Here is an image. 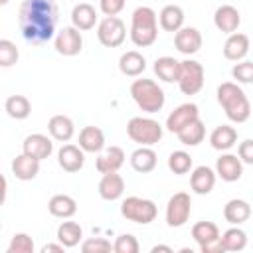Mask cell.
<instances>
[{
    "label": "cell",
    "instance_id": "obj_1",
    "mask_svg": "<svg viewBox=\"0 0 253 253\" xmlns=\"http://www.w3.org/2000/svg\"><path fill=\"white\" fill-rule=\"evenodd\" d=\"M59 10L53 0H22L18 10L20 32L30 43H45L55 38Z\"/></svg>",
    "mask_w": 253,
    "mask_h": 253
},
{
    "label": "cell",
    "instance_id": "obj_2",
    "mask_svg": "<svg viewBox=\"0 0 253 253\" xmlns=\"http://www.w3.org/2000/svg\"><path fill=\"white\" fill-rule=\"evenodd\" d=\"M217 103L231 123H245L251 117V103L245 91L235 81H225L217 87Z\"/></svg>",
    "mask_w": 253,
    "mask_h": 253
},
{
    "label": "cell",
    "instance_id": "obj_3",
    "mask_svg": "<svg viewBox=\"0 0 253 253\" xmlns=\"http://www.w3.org/2000/svg\"><path fill=\"white\" fill-rule=\"evenodd\" d=\"M130 42L136 47H150L158 38V16L150 6H138L130 18Z\"/></svg>",
    "mask_w": 253,
    "mask_h": 253
},
{
    "label": "cell",
    "instance_id": "obj_4",
    "mask_svg": "<svg viewBox=\"0 0 253 253\" xmlns=\"http://www.w3.org/2000/svg\"><path fill=\"white\" fill-rule=\"evenodd\" d=\"M130 97L138 105V109L144 111V113H148V115L162 111V107L166 103V95H164L162 87L156 81L144 79V77L132 81V85H130Z\"/></svg>",
    "mask_w": 253,
    "mask_h": 253
},
{
    "label": "cell",
    "instance_id": "obj_5",
    "mask_svg": "<svg viewBox=\"0 0 253 253\" xmlns=\"http://www.w3.org/2000/svg\"><path fill=\"white\" fill-rule=\"evenodd\" d=\"M126 134L138 146H152L162 138V125L150 117H132L126 123Z\"/></svg>",
    "mask_w": 253,
    "mask_h": 253
},
{
    "label": "cell",
    "instance_id": "obj_6",
    "mask_svg": "<svg viewBox=\"0 0 253 253\" xmlns=\"http://www.w3.org/2000/svg\"><path fill=\"white\" fill-rule=\"evenodd\" d=\"M121 215L132 223H140V225H148L156 219L158 215V208L152 200L148 198H140V196H128L121 202Z\"/></svg>",
    "mask_w": 253,
    "mask_h": 253
},
{
    "label": "cell",
    "instance_id": "obj_7",
    "mask_svg": "<svg viewBox=\"0 0 253 253\" xmlns=\"http://www.w3.org/2000/svg\"><path fill=\"white\" fill-rule=\"evenodd\" d=\"M204 65L196 59H184L180 61V75H178V87L184 95H196L204 87Z\"/></svg>",
    "mask_w": 253,
    "mask_h": 253
},
{
    "label": "cell",
    "instance_id": "obj_8",
    "mask_svg": "<svg viewBox=\"0 0 253 253\" xmlns=\"http://www.w3.org/2000/svg\"><path fill=\"white\" fill-rule=\"evenodd\" d=\"M126 38V26L119 16H105L97 26V40L105 47H119Z\"/></svg>",
    "mask_w": 253,
    "mask_h": 253
},
{
    "label": "cell",
    "instance_id": "obj_9",
    "mask_svg": "<svg viewBox=\"0 0 253 253\" xmlns=\"http://www.w3.org/2000/svg\"><path fill=\"white\" fill-rule=\"evenodd\" d=\"M192 198L186 192H176L166 204V223L168 227H182L190 219Z\"/></svg>",
    "mask_w": 253,
    "mask_h": 253
},
{
    "label": "cell",
    "instance_id": "obj_10",
    "mask_svg": "<svg viewBox=\"0 0 253 253\" xmlns=\"http://www.w3.org/2000/svg\"><path fill=\"white\" fill-rule=\"evenodd\" d=\"M53 47L59 55L63 57H73L77 53H81L83 49V36L81 30H77L75 26H65L61 28L55 38H53Z\"/></svg>",
    "mask_w": 253,
    "mask_h": 253
},
{
    "label": "cell",
    "instance_id": "obj_11",
    "mask_svg": "<svg viewBox=\"0 0 253 253\" xmlns=\"http://www.w3.org/2000/svg\"><path fill=\"white\" fill-rule=\"evenodd\" d=\"M200 119V111L196 103H182L178 105L168 117H166V128L174 134H178L186 125H190L192 121Z\"/></svg>",
    "mask_w": 253,
    "mask_h": 253
},
{
    "label": "cell",
    "instance_id": "obj_12",
    "mask_svg": "<svg viewBox=\"0 0 253 253\" xmlns=\"http://www.w3.org/2000/svg\"><path fill=\"white\" fill-rule=\"evenodd\" d=\"M202 34L198 28L184 26L174 34V47L184 55H194L202 49Z\"/></svg>",
    "mask_w": 253,
    "mask_h": 253
},
{
    "label": "cell",
    "instance_id": "obj_13",
    "mask_svg": "<svg viewBox=\"0 0 253 253\" xmlns=\"http://www.w3.org/2000/svg\"><path fill=\"white\" fill-rule=\"evenodd\" d=\"M22 152L36 158V160H45L49 158V154L53 152V142L49 136L42 134V132H34V134H28L22 142Z\"/></svg>",
    "mask_w": 253,
    "mask_h": 253
},
{
    "label": "cell",
    "instance_id": "obj_14",
    "mask_svg": "<svg viewBox=\"0 0 253 253\" xmlns=\"http://www.w3.org/2000/svg\"><path fill=\"white\" fill-rule=\"evenodd\" d=\"M215 174L223 182H237L241 178V174H243V162H241V158L237 154L223 152L215 160Z\"/></svg>",
    "mask_w": 253,
    "mask_h": 253
},
{
    "label": "cell",
    "instance_id": "obj_15",
    "mask_svg": "<svg viewBox=\"0 0 253 253\" xmlns=\"http://www.w3.org/2000/svg\"><path fill=\"white\" fill-rule=\"evenodd\" d=\"M57 164L61 170H65L69 174L79 172L85 164V150L77 144H63L57 150Z\"/></svg>",
    "mask_w": 253,
    "mask_h": 253
},
{
    "label": "cell",
    "instance_id": "obj_16",
    "mask_svg": "<svg viewBox=\"0 0 253 253\" xmlns=\"http://www.w3.org/2000/svg\"><path fill=\"white\" fill-rule=\"evenodd\" d=\"M213 24L221 34H235L239 24H241V14L235 6L231 4H223L213 12Z\"/></svg>",
    "mask_w": 253,
    "mask_h": 253
},
{
    "label": "cell",
    "instance_id": "obj_17",
    "mask_svg": "<svg viewBox=\"0 0 253 253\" xmlns=\"http://www.w3.org/2000/svg\"><path fill=\"white\" fill-rule=\"evenodd\" d=\"M125 150L121 146H107L99 152L95 160V168L99 174H109V172H119V168L125 164Z\"/></svg>",
    "mask_w": 253,
    "mask_h": 253
},
{
    "label": "cell",
    "instance_id": "obj_18",
    "mask_svg": "<svg viewBox=\"0 0 253 253\" xmlns=\"http://www.w3.org/2000/svg\"><path fill=\"white\" fill-rule=\"evenodd\" d=\"M215 170L210 168V166H196L190 174V186H192V192L198 194V196H208L213 186H215Z\"/></svg>",
    "mask_w": 253,
    "mask_h": 253
},
{
    "label": "cell",
    "instance_id": "obj_19",
    "mask_svg": "<svg viewBox=\"0 0 253 253\" xmlns=\"http://www.w3.org/2000/svg\"><path fill=\"white\" fill-rule=\"evenodd\" d=\"M249 47H251V43H249L247 34H241V32L229 34L223 43V57L229 61H241L249 53Z\"/></svg>",
    "mask_w": 253,
    "mask_h": 253
},
{
    "label": "cell",
    "instance_id": "obj_20",
    "mask_svg": "<svg viewBox=\"0 0 253 253\" xmlns=\"http://www.w3.org/2000/svg\"><path fill=\"white\" fill-rule=\"evenodd\" d=\"M99 196L107 202H115L119 200L123 194H125V180L119 172H109V174H103V178L99 180Z\"/></svg>",
    "mask_w": 253,
    "mask_h": 253
},
{
    "label": "cell",
    "instance_id": "obj_21",
    "mask_svg": "<svg viewBox=\"0 0 253 253\" xmlns=\"http://www.w3.org/2000/svg\"><path fill=\"white\" fill-rule=\"evenodd\" d=\"M47 130H49V136L57 142H69L75 134V125L69 117L65 115H53L49 121H47Z\"/></svg>",
    "mask_w": 253,
    "mask_h": 253
},
{
    "label": "cell",
    "instance_id": "obj_22",
    "mask_svg": "<svg viewBox=\"0 0 253 253\" xmlns=\"http://www.w3.org/2000/svg\"><path fill=\"white\" fill-rule=\"evenodd\" d=\"M210 144L213 150L219 152H227L229 148H233L237 144V130L231 125H219L211 130L210 134Z\"/></svg>",
    "mask_w": 253,
    "mask_h": 253
},
{
    "label": "cell",
    "instance_id": "obj_23",
    "mask_svg": "<svg viewBox=\"0 0 253 253\" xmlns=\"http://www.w3.org/2000/svg\"><path fill=\"white\" fill-rule=\"evenodd\" d=\"M184 10L178 4H166L158 14V24L164 32L176 34L180 28H184Z\"/></svg>",
    "mask_w": 253,
    "mask_h": 253
},
{
    "label": "cell",
    "instance_id": "obj_24",
    "mask_svg": "<svg viewBox=\"0 0 253 253\" xmlns=\"http://www.w3.org/2000/svg\"><path fill=\"white\" fill-rule=\"evenodd\" d=\"M47 210L53 217H59V219H69L77 213V202L67 196V194H55L49 198L47 202Z\"/></svg>",
    "mask_w": 253,
    "mask_h": 253
},
{
    "label": "cell",
    "instance_id": "obj_25",
    "mask_svg": "<svg viewBox=\"0 0 253 253\" xmlns=\"http://www.w3.org/2000/svg\"><path fill=\"white\" fill-rule=\"evenodd\" d=\"M95 24H97V10L91 4L81 2V4L73 6V10H71V26H75L81 32H87V30H93Z\"/></svg>",
    "mask_w": 253,
    "mask_h": 253
},
{
    "label": "cell",
    "instance_id": "obj_26",
    "mask_svg": "<svg viewBox=\"0 0 253 253\" xmlns=\"http://www.w3.org/2000/svg\"><path fill=\"white\" fill-rule=\"evenodd\" d=\"M119 69L126 77H138L146 69V59H144V55L140 51H134V49L125 51L119 57Z\"/></svg>",
    "mask_w": 253,
    "mask_h": 253
},
{
    "label": "cell",
    "instance_id": "obj_27",
    "mask_svg": "<svg viewBox=\"0 0 253 253\" xmlns=\"http://www.w3.org/2000/svg\"><path fill=\"white\" fill-rule=\"evenodd\" d=\"M79 146L85 152L99 154L105 148V132L99 126H93V125L83 126L81 132H79Z\"/></svg>",
    "mask_w": 253,
    "mask_h": 253
},
{
    "label": "cell",
    "instance_id": "obj_28",
    "mask_svg": "<svg viewBox=\"0 0 253 253\" xmlns=\"http://www.w3.org/2000/svg\"><path fill=\"white\" fill-rule=\"evenodd\" d=\"M40 172V160L28 156V154H18L14 160H12V174L22 180V182H28V180H34Z\"/></svg>",
    "mask_w": 253,
    "mask_h": 253
},
{
    "label": "cell",
    "instance_id": "obj_29",
    "mask_svg": "<svg viewBox=\"0 0 253 253\" xmlns=\"http://www.w3.org/2000/svg\"><path fill=\"white\" fill-rule=\"evenodd\" d=\"M223 217L225 221H229L231 225H239L245 223L251 217V206L249 202L241 200V198H233L223 206Z\"/></svg>",
    "mask_w": 253,
    "mask_h": 253
},
{
    "label": "cell",
    "instance_id": "obj_30",
    "mask_svg": "<svg viewBox=\"0 0 253 253\" xmlns=\"http://www.w3.org/2000/svg\"><path fill=\"white\" fill-rule=\"evenodd\" d=\"M156 152L150 148V146H138L132 154H130V166L134 172L138 174H148L156 168Z\"/></svg>",
    "mask_w": 253,
    "mask_h": 253
},
{
    "label": "cell",
    "instance_id": "obj_31",
    "mask_svg": "<svg viewBox=\"0 0 253 253\" xmlns=\"http://www.w3.org/2000/svg\"><path fill=\"white\" fill-rule=\"evenodd\" d=\"M154 73L164 83H176L180 75V61L170 55H162L154 61Z\"/></svg>",
    "mask_w": 253,
    "mask_h": 253
},
{
    "label": "cell",
    "instance_id": "obj_32",
    "mask_svg": "<svg viewBox=\"0 0 253 253\" xmlns=\"http://www.w3.org/2000/svg\"><path fill=\"white\" fill-rule=\"evenodd\" d=\"M4 111L10 119H16V121H24L30 117L32 113V103L28 97L24 95H10L6 101H4Z\"/></svg>",
    "mask_w": 253,
    "mask_h": 253
},
{
    "label": "cell",
    "instance_id": "obj_33",
    "mask_svg": "<svg viewBox=\"0 0 253 253\" xmlns=\"http://www.w3.org/2000/svg\"><path fill=\"white\" fill-rule=\"evenodd\" d=\"M176 136L184 146H198L206 138V125L202 119H196L190 125H186Z\"/></svg>",
    "mask_w": 253,
    "mask_h": 253
},
{
    "label": "cell",
    "instance_id": "obj_34",
    "mask_svg": "<svg viewBox=\"0 0 253 253\" xmlns=\"http://www.w3.org/2000/svg\"><path fill=\"white\" fill-rule=\"evenodd\" d=\"M83 237V229L77 221H61L57 227V241L65 245V249L79 245Z\"/></svg>",
    "mask_w": 253,
    "mask_h": 253
},
{
    "label": "cell",
    "instance_id": "obj_35",
    "mask_svg": "<svg viewBox=\"0 0 253 253\" xmlns=\"http://www.w3.org/2000/svg\"><path fill=\"white\" fill-rule=\"evenodd\" d=\"M219 239H221V245H223L225 251H233L235 253V251H243L247 247V233L237 225L225 229L219 235Z\"/></svg>",
    "mask_w": 253,
    "mask_h": 253
},
{
    "label": "cell",
    "instance_id": "obj_36",
    "mask_svg": "<svg viewBox=\"0 0 253 253\" xmlns=\"http://www.w3.org/2000/svg\"><path fill=\"white\" fill-rule=\"evenodd\" d=\"M192 237L198 245H206L210 241L219 239V227L213 221H198L192 227Z\"/></svg>",
    "mask_w": 253,
    "mask_h": 253
},
{
    "label": "cell",
    "instance_id": "obj_37",
    "mask_svg": "<svg viewBox=\"0 0 253 253\" xmlns=\"http://www.w3.org/2000/svg\"><path fill=\"white\" fill-rule=\"evenodd\" d=\"M168 168H170V172H174L178 176L188 174L192 170V156H190V152H186V150H174L168 156Z\"/></svg>",
    "mask_w": 253,
    "mask_h": 253
},
{
    "label": "cell",
    "instance_id": "obj_38",
    "mask_svg": "<svg viewBox=\"0 0 253 253\" xmlns=\"http://www.w3.org/2000/svg\"><path fill=\"white\" fill-rule=\"evenodd\" d=\"M231 77L235 79V83H243V85H253V61H237L231 67Z\"/></svg>",
    "mask_w": 253,
    "mask_h": 253
},
{
    "label": "cell",
    "instance_id": "obj_39",
    "mask_svg": "<svg viewBox=\"0 0 253 253\" xmlns=\"http://www.w3.org/2000/svg\"><path fill=\"white\" fill-rule=\"evenodd\" d=\"M36 245L28 233H14L8 245V253H34Z\"/></svg>",
    "mask_w": 253,
    "mask_h": 253
},
{
    "label": "cell",
    "instance_id": "obj_40",
    "mask_svg": "<svg viewBox=\"0 0 253 253\" xmlns=\"http://www.w3.org/2000/svg\"><path fill=\"white\" fill-rule=\"evenodd\" d=\"M20 57V51L14 42L10 40H0V65L2 67H12Z\"/></svg>",
    "mask_w": 253,
    "mask_h": 253
},
{
    "label": "cell",
    "instance_id": "obj_41",
    "mask_svg": "<svg viewBox=\"0 0 253 253\" xmlns=\"http://www.w3.org/2000/svg\"><path fill=\"white\" fill-rule=\"evenodd\" d=\"M138 249H140L138 239L132 233H123L113 243V251L117 253H138Z\"/></svg>",
    "mask_w": 253,
    "mask_h": 253
},
{
    "label": "cell",
    "instance_id": "obj_42",
    "mask_svg": "<svg viewBox=\"0 0 253 253\" xmlns=\"http://www.w3.org/2000/svg\"><path fill=\"white\" fill-rule=\"evenodd\" d=\"M111 249H113V245L105 237H89L81 243L83 253H109Z\"/></svg>",
    "mask_w": 253,
    "mask_h": 253
},
{
    "label": "cell",
    "instance_id": "obj_43",
    "mask_svg": "<svg viewBox=\"0 0 253 253\" xmlns=\"http://www.w3.org/2000/svg\"><path fill=\"white\" fill-rule=\"evenodd\" d=\"M126 0H99V8L105 16H117L125 10Z\"/></svg>",
    "mask_w": 253,
    "mask_h": 253
},
{
    "label": "cell",
    "instance_id": "obj_44",
    "mask_svg": "<svg viewBox=\"0 0 253 253\" xmlns=\"http://www.w3.org/2000/svg\"><path fill=\"white\" fill-rule=\"evenodd\" d=\"M237 156L243 164H253V138H245L237 146Z\"/></svg>",
    "mask_w": 253,
    "mask_h": 253
},
{
    "label": "cell",
    "instance_id": "obj_45",
    "mask_svg": "<svg viewBox=\"0 0 253 253\" xmlns=\"http://www.w3.org/2000/svg\"><path fill=\"white\" fill-rule=\"evenodd\" d=\"M200 251L202 253H225V249L221 245V239H215V241H210L206 245H200Z\"/></svg>",
    "mask_w": 253,
    "mask_h": 253
},
{
    "label": "cell",
    "instance_id": "obj_46",
    "mask_svg": "<svg viewBox=\"0 0 253 253\" xmlns=\"http://www.w3.org/2000/svg\"><path fill=\"white\" fill-rule=\"evenodd\" d=\"M65 245L63 243H45L42 247V253H63Z\"/></svg>",
    "mask_w": 253,
    "mask_h": 253
},
{
    "label": "cell",
    "instance_id": "obj_47",
    "mask_svg": "<svg viewBox=\"0 0 253 253\" xmlns=\"http://www.w3.org/2000/svg\"><path fill=\"white\" fill-rule=\"evenodd\" d=\"M150 251H152V253H158V251H164V253H174V249H172L170 245H154Z\"/></svg>",
    "mask_w": 253,
    "mask_h": 253
},
{
    "label": "cell",
    "instance_id": "obj_48",
    "mask_svg": "<svg viewBox=\"0 0 253 253\" xmlns=\"http://www.w3.org/2000/svg\"><path fill=\"white\" fill-rule=\"evenodd\" d=\"M8 2H10V0H0V6H6Z\"/></svg>",
    "mask_w": 253,
    "mask_h": 253
}]
</instances>
